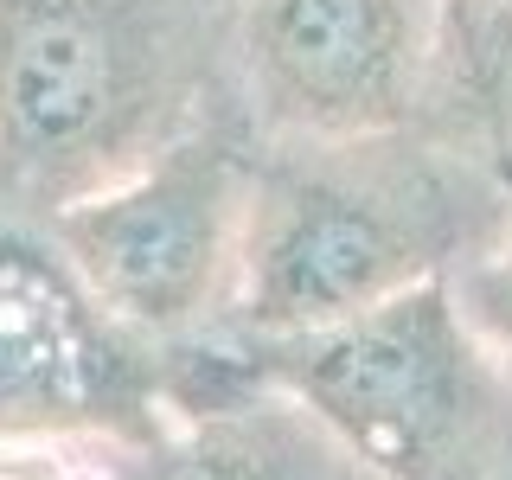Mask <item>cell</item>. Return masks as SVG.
I'll return each instance as SVG.
<instances>
[{"instance_id": "cell-4", "label": "cell", "mask_w": 512, "mask_h": 480, "mask_svg": "<svg viewBox=\"0 0 512 480\" xmlns=\"http://www.w3.org/2000/svg\"><path fill=\"white\" fill-rule=\"evenodd\" d=\"M244 212L250 128L218 122L39 224L96 308L160 359L231 327Z\"/></svg>"}, {"instance_id": "cell-9", "label": "cell", "mask_w": 512, "mask_h": 480, "mask_svg": "<svg viewBox=\"0 0 512 480\" xmlns=\"http://www.w3.org/2000/svg\"><path fill=\"white\" fill-rule=\"evenodd\" d=\"M448 288H455L461 314L480 327V340H487V346L512 365V224H506L500 244L480 256V263H468Z\"/></svg>"}, {"instance_id": "cell-7", "label": "cell", "mask_w": 512, "mask_h": 480, "mask_svg": "<svg viewBox=\"0 0 512 480\" xmlns=\"http://www.w3.org/2000/svg\"><path fill=\"white\" fill-rule=\"evenodd\" d=\"M167 423L148 442L103 448L109 480H378L295 397L244 378L218 333L160 352Z\"/></svg>"}, {"instance_id": "cell-10", "label": "cell", "mask_w": 512, "mask_h": 480, "mask_svg": "<svg viewBox=\"0 0 512 480\" xmlns=\"http://www.w3.org/2000/svg\"><path fill=\"white\" fill-rule=\"evenodd\" d=\"M0 480H109V474L103 448L32 442V448H0Z\"/></svg>"}, {"instance_id": "cell-1", "label": "cell", "mask_w": 512, "mask_h": 480, "mask_svg": "<svg viewBox=\"0 0 512 480\" xmlns=\"http://www.w3.org/2000/svg\"><path fill=\"white\" fill-rule=\"evenodd\" d=\"M506 224V180L442 116L365 135H250L244 263L224 333H314L423 282H455Z\"/></svg>"}, {"instance_id": "cell-6", "label": "cell", "mask_w": 512, "mask_h": 480, "mask_svg": "<svg viewBox=\"0 0 512 480\" xmlns=\"http://www.w3.org/2000/svg\"><path fill=\"white\" fill-rule=\"evenodd\" d=\"M448 0H237V103L256 141L429 116Z\"/></svg>"}, {"instance_id": "cell-3", "label": "cell", "mask_w": 512, "mask_h": 480, "mask_svg": "<svg viewBox=\"0 0 512 480\" xmlns=\"http://www.w3.org/2000/svg\"><path fill=\"white\" fill-rule=\"evenodd\" d=\"M244 378L295 397L378 480H512V365L448 282L282 340L218 333Z\"/></svg>"}, {"instance_id": "cell-11", "label": "cell", "mask_w": 512, "mask_h": 480, "mask_svg": "<svg viewBox=\"0 0 512 480\" xmlns=\"http://www.w3.org/2000/svg\"><path fill=\"white\" fill-rule=\"evenodd\" d=\"M480 7H512V0H480Z\"/></svg>"}, {"instance_id": "cell-2", "label": "cell", "mask_w": 512, "mask_h": 480, "mask_svg": "<svg viewBox=\"0 0 512 480\" xmlns=\"http://www.w3.org/2000/svg\"><path fill=\"white\" fill-rule=\"evenodd\" d=\"M237 103V0H0V212L103 192Z\"/></svg>"}, {"instance_id": "cell-5", "label": "cell", "mask_w": 512, "mask_h": 480, "mask_svg": "<svg viewBox=\"0 0 512 480\" xmlns=\"http://www.w3.org/2000/svg\"><path fill=\"white\" fill-rule=\"evenodd\" d=\"M160 423V359L90 301L45 224L0 212V448H122Z\"/></svg>"}, {"instance_id": "cell-8", "label": "cell", "mask_w": 512, "mask_h": 480, "mask_svg": "<svg viewBox=\"0 0 512 480\" xmlns=\"http://www.w3.org/2000/svg\"><path fill=\"white\" fill-rule=\"evenodd\" d=\"M429 116L455 122L512 192V7L448 0L442 84Z\"/></svg>"}]
</instances>
